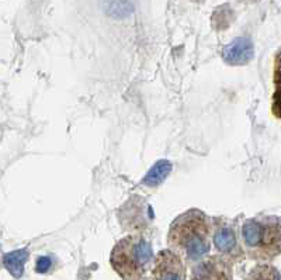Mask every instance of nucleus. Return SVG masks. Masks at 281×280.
<instances>
[{
    "label": "nucleus",
    "instance_id": "1",
    "mask_svg": "<svg viewBox=\"0 0 281 280\" xmlns=\"http://www.w3.org/2000/svg\"><path fill=\"white\" fill-rule=\"evenodd\" d=\"M167 246L184 263H197L211 251V218L198 209L179 214L167 231Z\"/></svg>",
    "mask_w": 281,
    "mask_h": 280
},
{
    "label": "nucleus",
    "instance_id": "2",
    "mask_svg": "<svg viewBox=\"0 0 281 280\" xmlns=\"http://www.w3.org/2000/svg\"><path fill=\"white\" fill-rule=\"evenodd\" d=\"M245 255L267 262L281 254V217L257 215L243 221L241 229Z\"/></svg>",
    "mask_w": 281,
    "mask_h": 280
},
{
    "label": "nucleus",
    "instance_id": "3",
    "mask_svg": "<svg viewBox=\"0 0 281 280\" xmlns=\"http://www.w3.org/2000/svg\"><path fill=\"white\" fill-rule=\"evenodd\" d=\"M152 244L144 234H130L117 241L110 254V265L122 280H144L153 263Z\"/></svg>",
    "mask_w": 281,
    "mask_h": 280
},
{
    "label": "nucleus",
    "instance_id": "4",
    "mask_svg": "<svg viewBox=\"0 0 281 280\" xmlns=\"http://www.w3.org/2000/svg\"><path fill=\"white\" fill-rule=\"evenodd\" d=\"M211 241L216 255L236 263L245 259L243 246L239 244L236 226L225 217L211 218Z\"/></svg>",
    "mask_w": 281,
    "mask_h": 280
},
{
    "label": "nucleus",
    "instance_id": "5",
    "mask_svg": "<svg viewBox=\"0 0 281 280\" xmlns=\"http://www.w3.org/2000/svg\"><path fill=\"white\" fill-rule=\"evenodd\" d=\"M118 214L121 226L124 229L132 231L131 234H142V231L150 224L152 210L148 203L139 196H134L120 209Z\"/></svg>",
    "mask_w": 281,
    "mask_h": 280
},
{
    "label": "nucleus",
    "instance_id": "6",
    "mask_svg": "<svg viewBox=\"0 0 281 280\" xmlns=\"http://www.w3.org/2000/svg\"><path fill=\"white\" fill-rule=\"evenodd\" d=\"M150 269V280H186L184 261L169 248L156 254Z\"/></svg>",
    "mask_w": 281,
    "mask_h": 280
},
{
    "label": "nucleus",
    "instance_id": "7",
    "mask_svg": "<svg viewBox=\"0 0 281 280\" xmlns=\"http://www.w3.org/2000/svg\"><path fill=\"white\" fill-rule=\"evenodd\" d=\"M190 280H233L232 263L219 255L205 256L193 265Z\"/></svg>",
    "mask_w": 281,
    "mask_h": 280
},
{
    "label": "nucleus",
    "instance_id": "8",
    "mask_svg": "<svg viewBox=\"0 0 281 280\" xmlns=\"http://www.w3.org/2000/svg\"><path fill=\"white\" fill-rule=\"evenodd\" d=\"M253 55V44L249 38H245V37L235 38L231 44H228L222 51L224 61L229 65H233V67L249 64L252 61Z\"/></svg>",
    "mask_w": 281,
    "mask_h": 280
},
{
    "label": "nucleus",
    "instance_id": "9",
    "mask_svg": "<svg viewBox=\"0 0 281 280\" xmlns=\"http://www.w3.org/2000/svg\"><path fill=\"white\" fill-rule=\"evenodd\" d=\"M170 172H172V163L169 160L162 159L152 166V169L148 172L141 183L147 187H158L165 182V179L169 176Z\"/></svg>",
    "mask_w": 281,
    "mask_h": 280
},
{
    "label": "nucleus",
    "instance_id": "10",
    "mask_svg": "<svg viewBox=\"0 0 281 280\" xmlns=\"http://www.w3.org/2000/svg\"><path fill=\"white\" fill-rule=\"evenodd\" d=\"M28 259V252L26 249H17L13 252H9L3 256V263L4 267L10 272V275L18 279L23 276L24 272V265Z\"/></svg>",
    "mask_w": 281,
    "mask_h": 280
},
{
    "label": "nucleus",
    "instance_id": "11",
    "mask_svg": "<svg viewBox=\"0 0 281 280\" xmlns=\"http://www.w3.org/2000/svg\"><path fill=\"white\" fill-rule=\"evenodd\" d=\"M245 280H281V273L271 265L260 263L248 273Z\"/></svg>",
    "mask_w": 281,
    "mask_h": 280
},
{
    "label": "nucleus",
    "instance_id": "12",
    "mask_svg": "<svg viewBox=\"0 0 281 280\" xmlns=\"http://www.w3.org/2000/svg\"><path fill=\"white\" fill-rule=\"evenodd\" d=\"M54 266V261L51 256H40L35 262V272L37 273H47Z\"/></svg>",
    "mask_w": 281,
    "mask_h": 280
}]
</instances>
